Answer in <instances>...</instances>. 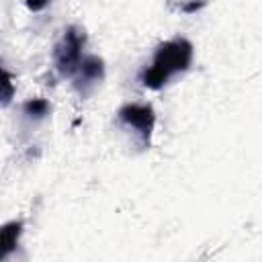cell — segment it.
I'll use <instances>...</instances> for the list:
<instances>
[{
    "label": "cell",
    "instance_id": "1",
    "mask_svg": "<svg viewBox=\"0 0 262 262\" xmlns=\"http://www.w3.org/2000/svg\"><path fill=\"white\" fill-rule=\"evenodd\" d=\"M190 61H192V43L188 39L176 37V39L164 41L156 49L151 66L143 70L141 84L151 90H160L164 84L170 82V78L186 72Z\"/></svg>",
    "mask_w": 262,
    "mask_h": 262
},
{
    "label": "cell",
    "instance_id": "2",
    "mask_svg": "<svg viewBox=\"0 0 262 262\" xmlns=\"http://www.w3.org/2000/svg\"><path fill=\"white\" fill-rule=\"evenodd\" d=\"M86 43V35L82 29L78 27H68L61 35V39L57 41L55 49H53V59H55V68L61 76H74V72L78 70Z\"/></svg>",
    "mask_w": 262,
    "mask_h": 262
},
{
    "label": "cell",
    "instance_id": "3",
    "mask_svg": "<svg viewBox=\"0 0 262 262\" xmlns=\"http://www.w3.org/2000/svg\"><path fill=\"white\" fill-rule=\"evenodd\" d=\"M117 115L125 125L133 127L139 133L145 147L151 143V133H154V127H156V111H154L151 104L129 102V104H123Z\"/></svg>",
    "mask_w": 262,
    "mask_h": 262
},
{
    "label": "cell",
    "instance_id": "4",
    "mask_svg": "<svg viewBox=\"0 0 262 262\" xmlns=\"http://www.w3.org/2000/svg\"><path fill=\"white\" fill-rule=\"evenodd\" d=\"M74 76H76L78 88H82V92H84V90L92 88L96 82L102 80V76H104V61L98 55H84L80 59L78 70L74 72Z\"/></svg>",
    "mask_w": 262,
    "mask_h": 262
},
{
    "label": "cell",
    "instance_id": "5",
    "mask_svg": "<svg viewBox=\"0 0 262 262\" xmlns=\"http://www.w3.org/2000/svg\"><path fill=\"white\" fill-rule=\"evenodd\" d=\"M23 233V221H10L0 227V260L16 250Z\"/></svg>",
    "mask_w": 262,
    "mask_h": 262
},
{
    "label": "cell",
    "instance_id": "6",
    "mask_svg": "<svg viewBox=\"0 0 262 262\" xmlns=\"http://www.w3.org/2000/svg\"><path fill=\"white\" fill-rule=\"evenodd\" d=\"M14 96V82L12 76L0 68V102H10V98Z\"/></svg>",
    "mask_w": 262,
    "mask_h": 262
},
{
    "label": "cell",
    "instance_id": "7",
    "mask_svg": "<svg viewBox=\"0 0 262 262\" xmlns=\"http://www.w3.org/2000/svg\"><path fill=\"white\" fill-rule=\"evenodd\" d=\"M25 113L31 115V117H45L47 111H49V102L45 98H31L25 102Z\"/></svg>",
    "mask_w": 262,
    "mask_h": 262
},
{
    "label": "cell",
    "instance_id": "8",
    "mask_svg": "<svg viewBox=\"0 0 262 262\" xmlns=\"http://www.w3.org/2000/svg\"><path fill=\"white\" fill-rule=\"evenodd\" d=\"M25 2H27L29 10H33V12H39L49 4V0H25Z\"/></svg>",
    "mask_w": 262,
    "mask_h": 262
}]
</instances>
